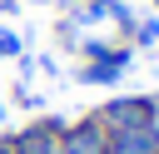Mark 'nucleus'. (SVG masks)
<instances>
[{"label":"nucleus","mask_w":159,"mask_h":154,"mask_svg":"<svg viewBox=\"0 0 159 154\" xmlns=\"http://www.w3.org/2000/svg\"><path fill=\"white\" fill-rule=\"evenodd\" d=\"M104 134H119V129H139V124H154V99H109L99 114Z\"/></svg>","instance_id":"f257e3e1"},{"label":"nucleus","mask_w":159,"mask_h":154,"mask_svg":"<svg viewBox=\"0 0 159 154\" xmlns=\"http://www.w3.org/2000/svg\"><path fill=\"white\" fill-rule=\"evenodd\" d=\"M104 144H109V134L99 119L65 124V134H60V154H104Z\"/></svg>","instance_id":"f03ea898"},{"label":"nucleus","mask_w":159,"mask_h":154,"mask_svg":"<svg viewBox=\"0 0 159 154\" xmlns=\"http://www.w3.org/2000/svg\"><path fill=\"white\" fill-rule=\"evenodd\" d=\"M60 134H65L60 119H40L15 134V154H60Z\"/></svg>","instance_id":"7ed1b4c3"},{"label":"nucleus","mask_w":159,"mask_h":154,"mask_svg":"<svg viewBox=\"0 0 159 154\" xmlns=\"http://www.w3.org/2000/svg\"><path fill=\"white\" fill-rule=\"evenodd\" d=\"M104 154H159V124H139V129L109 134Z\"/></svg>","instance_id":"20e7f679"},{"label":"nucleus","mask_w":159,"mask_h":154,"mask_svg":"<svg viewBox=\"0 0 159 154\" xmlns=\"http://www.w3.org/2000/svg\"><path fill=\"white\" fill-rule=\"evenodd\" d=\"M5 55H20V35H10V30H0V60Z\"/></svg>","instance_id":"39448f33"},{"label":"nucleus","mask_w":159,"mask_h":154,"mask_svg":"<svg viewBox=\"0 0 159 154\" xmlns=\"http://www.w3.org/2000/svg\"><path fill=\"white\" fill-rule=\"evenodd\" d=\"M0 124H5V104H0Z\"/></svg>","instance_id":"423d86ee"},{"label":"nucleus","mask_w":159,"mask_h":154,"mask_svg":"<svg viewBox=\"0 0 159 154\" xmlns=\"http://www.w3.org/2000/svg\"><path fill=\"white\" fill-rule=\"evenodd\" d=\"M154 114H159V104H154Z\"/></svg>","instance_id":"0eeeda50"}]
</instances>
